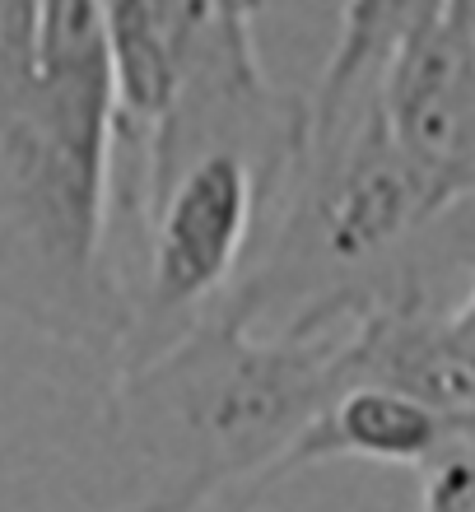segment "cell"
Listing matches in <instances>:
<instances>
[{
	"instance_id": "obj_3",
	"label": "cell",
	"mask_w": 475,
	"mask_h": 512,
	"mask_svg": "<svg viewBox=\"0 0 475 512\" xmlns=\"http://www.w3.org/2000/svg\"><path fill=\"white\" fill-rule=\"evenodd\" d=\"M294 168L252 149L215 145L182 159L136 191L145 219V270L131 298V336L117 359L159 350L201 322L252 270L261 219L280 210Z\"/></svg>"
},
{
	"instance_id": "obj_5",
	"label": "cell",
	"mask_w": 475,
	"mask_h": 512,
	"mask_svg": "<svg viewBox=\"0 0 475 512\" xmlns=\"http://www.w3.org/2000/svg\"><path fill=\"white\" fill-rule=\"evenodd\" d=\"M252 10L257 0H103L122 103V145L159 122L182 75L205 52L252 33Z\"/></svg>"
},
{
	"instance_id": "obj_9",
	"label": "cell",
	"mask_w": 475,
	"mask_h": 512,
	"mask_svg": "<svg viewBox=\"0 0 475 512\" xmlns=\"http://www.w3.org/2000/svg\"><path fill=\"white\" fill-rule=\"evenodd\" d=\"M229 512H243V508H229Z\"/></svg>"
},
{
	"instance_id": "obj_2",
	"label": "cell",
	"mask_w": 475,
	"mask_h": 512,
	"mask_svg": "<svg viewBox=\"0 0 475 512\" xmlns=\"http://www.w3.org/2000/svg\"><path fill=\"white\" fill-rule=\"evenodd\" d=\"M350 322L257 331L219 303L126 359L94 433L103 512H252L280 485L289 447L350 382Z\"/></svg>"
},
{
	"instance_id": "obj_6",
	"label": "cell",
	"mask_w": 475,
	"mask_h": 512,
	"mask_svg": "<svg viewBox=\"0 0 475 512\" xmlns=\"http://www.w3.org/2000/svg\"><path fill=\"white\" fill-rule=\"evenodd\" d=\"M448 438L457 433L434 410L410 401L406 391H392L382 382H345L322 405V415L308 424V433L289 447L275 480H289V475L313 471L326 461H373V466L420 471Z\"/></svg>"
},
{
	"instance_id": "obj_7",
	"label": "cell",
	"mask_w": 475,
	"mask_h": 512,
	"mask_svg": "<svg viewBox=\"0 0 475 512\" xmlns=\"http://www.w3.org/2000/svg\"><path fill=\"white\" fill-rule=\"evenodd\" d=\"M438 5L443 0H345L336 47L326 56L317 94L308 98V122H326L378 94L387 61L424 19H434Z\"/></svg>"
},
{
	"instance_id": "obj_8",
	"label": "cell",
	"mask_w": 475,
	"mask_h": 512,
	"mask_svg": "<svg viewBox=\"0 0 475 512\" xmlns=\"http://www.w3.org/2000/svg\"><path fill=\"white\" fill-rule=\"evenodd\" d=\"M420 512H475V433H457L420 466Z\"/></svg>"
},
{
	"instance_id": "obj_1",
	"label": "cell",
	"mask_w": 475,
	"mask_h": 512,
	"mask_svg": "<svg viewBox=\"0 0 475 512\" xmlns=\"http://www.w3.org/2000/svg\"><path fill=\"white\" fill-rule=\"evenodd\" d=\"M117 145L103 0H0V308L103 359L131 336L112 261Z\"/></svg>"
},
{
	"instance_id": "obj_4",
	"label": "cell",
	"mask_w": 475,
	"mask_h": 512,
	"mask_svg": "<svg viewBox=\"0 0 475 512\" xmlns=\"http://www.w3.org/2000/svg\"><path fill=\"white\" fill-rule=\"evenodd\" d=\"M345 364L350 382L406 391L452 433H475V340L452 312L429 308L415 284H392L354 312Z\"/></svg>"
}]
</instances>
